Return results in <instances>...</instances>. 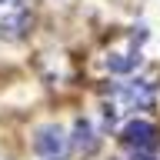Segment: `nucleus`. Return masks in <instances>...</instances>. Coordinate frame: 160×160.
I'll return each instance as SVG.
<instances>
[{
  "mask_svg": "<svg viewBox=\"0 0 160 160\" xmlns=\"http://www.w3.org/2000/svg\"><path fill=\"white\" fill-rule=\"evenodd\" d=\"M120 140L127 143L130 150H153L157 147V130H153V123H147V120H130L127 127H123V133H120Z\"/></svg>",
  "mask_w": 160,
  "mask_h": 160,
  "instance_id": "nucleus-1",
  "label": "nucleus"
},
{
  "mask_svg": "<svg viewBox=\"0 0 160 160\" xmlns=\"http://www.w3.org/2000/svg\"><path fill=\"white\" fill-rule=\"evenodd\" d=\"M37 150H40L47 160L67 157V137H63V130H60V127H43V130L37 133Z\"/></svg>",
  "mask_w": 160,
  "mask_h": 160,
  "instance_id": "nucleus-2",
  "label": "nucleus"
},
{
  "mask_svg": "<svg viewBox=\"0 0 160 160\" xmlns=\"http://www.w3.org/2000/svg\"><path fill=\"white\" fill-rule=\"evenodd\" d=\"M123 100H127V103H137V107H150V103H153V90H150L147 83H143V87L133 83V87L123 90Z\"/></svg>",
  "mask_w": 160,
  "mask_h": 160,
  "instance_id": "nucleus-3",
  "label": "nucleus"
},
{
  "mask_svg": "<svg viewBox=\"0 0 160 160\" xmlns=\"http://www.w3.org/2000/svg\"><path fill=\"white\" fill-rule=\"evenodd\" d=\"M137 60H140V57H127V53H110V57H107V67H110V70H117V73H123V70H133V67H137Z\"/></svg>",
  "mask_w": 160,
  "mask_h": 160,
  "instance_id": "nucleus-4",
  "label": "nucleus"
},
{
  "mask_svg": "<svg viewBox=\"0 0 160 160\" xmlns=\"http://www.w3.org/2000/svg\"><path fill=\"white\" fill-rule=\"evenodd\" d=\"M137 160H150V157H140V153H137Z\"/></svg>",
  "mask_w": 160,
  "mask_h": 160,
  "instance_id": "nucleus-5",
  "label": "nucleus"
},
{
  "mask_svg": "<svg viewBox=\"0 0 160 160\" xmlns=\"http://www.w3.org/2000/svg\"><path fill=\"white\" fill-rule=\"evenodd\" d=\"M0 3H7V0H0Z\"/></svg>",
  "mask_w": 160,
  "mask_h": 160,
  "instance_id": "nucleus-6",
  "label": "nucleus"
}]
</instances>
